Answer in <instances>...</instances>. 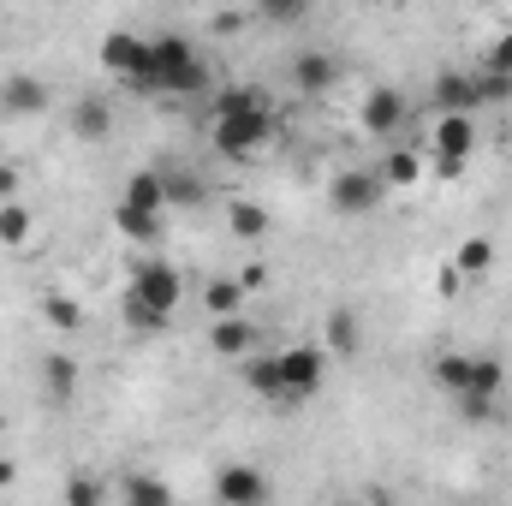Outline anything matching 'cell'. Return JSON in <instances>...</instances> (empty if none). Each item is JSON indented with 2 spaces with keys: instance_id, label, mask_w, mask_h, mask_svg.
Segmentation results:
<instances>
[{
  "instance_id": "7402d4cb",
  "label": "cell",
  "mask_w": 512,
  "mask_h": 506,
  "mask_svg": "<svg viewBox=\"0 0 512 506\" xmlns=\"http://www.w3.org/2000/svg\"><path fill=\"white\" fill-rule=\"evenodd\" d=\"M453 268H459L465 280H477V274H489V268H495V239H483V233H471V239H459V251H453Z\"/></svg>"
},
{
  "instance_id": "ac0fdd59",
  "label": "cell",
  "mask_w": 512,
  "mask_h": 506,
  "mask_svg": "<svg viewBox=\"0 0 512 506\" xmlns=\"http://www.w3.org/2000/svg\"><path fill=\"white\" fill-rule=\"evenodd\" d=\"M120 506H173V489H167L161 477H149V471H126Z\"/></svg>"
},
{
  "instance_id": "44dd1931",
  "label": "cell",
  "mask_w": 512,
  "mask_h": 506,
  "mask_svg": "<svg viewBox=\"0 0 512 506\" xmlns=\"http://www.w3.org/2000/svg\"><path fill=\"white\" fill-rule=\"evenodd\" d=\"M161 221H167V215H149V209H126V203H114V227L126 233L131 245H155V239H161Z\"/></svg>"
},
{
  "instance_id": "6da1fadb",
  "label": "cell",
  "mask_w": 512,
  "mask_h": 506,
  "mask_svg": "<svg viewBox=\"0 0 512 506\" xmlns=\"http://www.w3.org/2000/svg\"><path fill=\"white\" fill-rule=\"evenodd\" d=\"M143 90H155V96H203L209 90V60L197 54V42L191 36H149V78H143Z\"/></svg>"
},
{
  "instance_id": "cb8c5ba5",
  "label": "cell",
  "mask_w": 512,
  "mask_h": 506,
  "mask_svg": "<svg viewBox=\"0 0 512 506\" xmlns=\"http://www.w3.org/2000/svg\"><path fill=\"white\" fill-rule=\"evenodd\" d=\"M42 322H48L54 334H78V328H84V304L66 298V292H48V298H42Z\"/></svg>"
},
{
  "instance_id": "d6986e66",
  "label": "cell",
  "mask_w": 512,
  "mask_h": 506,
  "mask_svg": "<svg viewBox=\"0 0 512 506\" xmlns=\"http://www.w3.org/2000/svg\"><path fill=\"white\" fill-rule=\"evenodd\" d=\"M501 387H507V364L501 358H471V387L459 393V399H501Z\"/></svg>"
},
{
  "instance_id": "8d00e7d4",
  "label": "cell",
  "mask_w": 512,
  "mask_h": 506,
  "mask_svg": "<svg viewBox=\"0 0 512 506\" xmlns=\"http://www.w3.org/2000/svg\"><path fill=\"white\" fill-rule=\"evenodd\" d=\"M262 18H274V24H298L304 6H262Z\"/></svg>"
},
{
  "instance_id": "484cf974",
  "label": "cell",
  "mask_w": 512,
  "mask_h": 506,
  "mask_svg": "<svg viewBox=\"0 0 512 506\" xmlns=\"http://www.w3.org/2000/svg\"><path fill=\"white\" fill-rule=\"evenodd\" d=\"M423 179V161L411 155V149H387V161H382V185L387 191H411Z\"/></svg>"
},
{
  "instance_id": "e575fe53",
  "label": "cell",
  "mask_w": 512,
  "mask_h": 506,
  "mask_svg": "<svg viewBox=\"0 0 512 506\" xmlns=\"http://www.w3.org/2000/svg\"><path fill=\"white\" fill-rule=\"evenodd\" d=\"M435 286H441V298H459V292H465V274H459L453 262H441V268H435Z\"/></svg>"
},
{
  "instance_id": "d590c367",
  "label": "cell",
  "mask_w": 512,
  "mask_h": 506,
  "mask_svg": "<svg viewBox=\"0 0 512 506\" xmlns=\"http://www.w3.org/2000/svg\"><path fill=\"white\" fill-rule=\"evenodd\" d=\"M233 280H239V292L251 298V292H262V286H268V268H262V262H251V268H239Z\"/></svg>"
},
{
  "instance_id": "836d02e7",
  "label": "cell",
  "mask_w": 512,
  "mask_h": 506,
  "mask_svg": "<svg viewBox=\"0 0 512 506\" xmlns=\"http://www.w3.org/2000/svg\"><path fill=\"white\" fill-rule=\"evenodd\" d=\"M18 191H24V173H18L12 161H0V209H6V203H18Z\"/></svg>"
},
{
  "instance_id": "83f0119b",
  "label": "cell",
  "mask_w": 512,
  "mask_h": 506,
  "mask_svg": "<svg viewBox=\"0 0 512 506\" xmlns=\"http://www.w3.org/2000/svg\"><path fill=\"white\" fill-rule=\"evenodd\" d=\"M42 387H48V399H72V387H78V364H72L66 352H48V358H42Z\"/></svg>"
},
{
  "instance_id": "60d3db41",
  "label": "cell",
  "mask_w": 512,
  "mask_h": 506,
  "mask_svg": "<svg viewBox=\"0 0 512 506\" xmlns=\"http://www.w3.org/2000/svg\"><path fill=\"white\" fill-rule=\"evenodd\" d=\"M0 441H6V411H0Z\"/></svg>"
},
{
  "instance_id": "ab89813d",
  "label": "cell",
  "mask_w": 512,
  "mask_h": 506,
  "mask_svg": "<svg viewBox=\"0 0 512 506\" xmlns=\"http://www.w3.org/2000/svg\"><path fill=\"white\" fill-rule=\"evenodd\" d=\"M358 506H393V501H387V495H364Z\"/></svg>"
},
{
  "instance_id": "52a82bcc",
  "label": "cell",
  "mask_w": 512,
  "mask_h": 506,
  "mask_svg": "<svg viewBox=\"0 0 512 506\" xmlns=\"http://www.w3.org/2000/svg\"><path fill=\"white\" fill-rule=\"evenodd\" d=\"M215 501L221 506H268V477L256 465H245V459H233V465L215 471Z\"/></svg>"
},
{
  "instance_id": "e0dca14e",
  "label": "cell",
  "mask_w": 512,
  "mask_h": 506,
  "mask_svg": "<svg viewBox=\"0 0 512 506\" xmlns=\"http://www.w3.org/2000/svg\"><path fill=\"white\" fill-rule=\"evenodd\" d=\"M245 387L262 393V399H286V387H280V352H251L245 358Z\"/></svg>"
},
{
  "instance_id": "603a6c76",
  "label": "cell",
  "mask_w": 512,
  "mask_h": 506,
  "mask_svg": "<svg viewBox=\"0 0 512 506\" xmlns=\"http://www.w3.org/2000/svg\"><path fill=\"white\" fill-rule=\"evenodd\" d=\"M203 304H209V322H221V316H245V292H239L233 274H227V280H209V286H203Z\"/></svg>"
},
{
  "instance_id": "9a60e30c",
  "label": "cell",
  "mask_w": 512,
  "mask_h": 506,
  "mask_svg": "<svg viewBox=\"0 0 512 506\" xmlns=\"http://www.w3.org/2000/svg\"><path fill=\"white\" fill-rule=\"evenodd\" d=\"M0 108H6V114H42V108H48V84L30 78V72H18V78H6V90H0Z\"/></svg>"
},
{
  "instance_id": "f1b7e54d",
  "label": "cell",
  "mask_w": 512,
  "mask_h": 506,
  "mask_svg": "<svg viewBox=\"0 0 512 506\" xmlns=\"http://www.w3.org/2000/svg\"><path fill=\"white\" fill-rule=\"evenodd\" d=\"M429 376H435V387H447V393H453V399H459V393H465V387H471V358H465V352H441V358H435V370H429Z\"/></svg>"
},
{
  "instance_id": "f35d334b",
  "label": "cell",
  "mask_w": 512,
  "mask_h": 506,
  "mask_svg": "<svg viewBox=\"0 0 512 506\" xmlns=\"http://www.w3.org/2000/svg\"><path fill=\"white\" fill-rule=\"evenodd\" d=\"M12 477H18V465H12V459H0V489H12Z\"/></svg>"
},
{
  "instance_id": "d6a6232c",
  "label": "cell",
  "mask_w": 512,
  "mask_h": 506,
  "mask_svg": "<svg viewBox=\"0 0 512 506\" xmlns=\"http://www.w3.org/2000/svg\"><path fill=\"white\" fill-rule=\"evenodd\" d=\"M66 506H102V483H96L90 471L66 477Z\"/></svg>"
},
{
  "instance_id": "2e32d148",
  "label": "cell",
  "mask_w": 512,
  "mask_h": 506,
  "mask_svg": "<svg viewBox=\"0 0 512 506\" xmlns=\"http://www.w3.org/2000/svg\"><path fill=\"white\" fill-rule=\"evenodd\" d=\"M126 209H149V215H167V191H161V173L155 167H143V173H131L126 179V197H120Z\"/></svg>"
},
{
  "instance_id": "8fae6325",
  "label": "cell",
  "mask_w": 512,
  "mask_h": 506,
  "mask_svg": "<svg viewBox=\"0 0 512 506\" xmlns=\"http://www.w3.org/2000/svg\"><path fill=\"white\" fill-rule=\"evenodd\" d=\"M334 78H340V60H334L328 48H304V54L292 60V84H298L304 96H328Z\"/></svg>"
},
{
  "instance_id": "ba28073f",
  "label": "cell",
  "mask_w": 512,
  "mask_h": 506,
  "mask_svg": "<svg viewBox=\"0 0 512 506\" xmlns=\"http://www.w3.org/2000/svg\"><path fill=\"white\" fill-rule=\"evenodd\" d=\"M66 126H72V137H78V143H102V137H114V96H96V90L72 96Z\"/></svg>"
},
{
  "instance_id": "9c48e42d",
  "label": "cell",
  "mask_w": 512,
  "mask_h": 506,
  "mask_svg": "<svg viewBox=\"0 0 512 506\" xmlns=\"http://www.w3.org/2000/svg\"><path fill=\"white\" fill-rule=\"evenodd\" d=\"M358 126L370 131V137H399V126H405V96L387 90V84L364 90V102H358Z\"/></svg>"
},
{
  "instance_id": "30bf717a",
  "label": "cell",
  "mask_w": 512,
  "mask_h": 506,
  "mask_svg": "<svg viewBox=\"0 0 512 506\" xmlns=\"http://www.w3.org/2000/svg\"><path fill=\"white\" fill-rule=\"evenodd\" d=\"M209 352L215 358H251V352H262V334H256L251 316H221V322H209Z\"/></svg>"
},
{
  "instance_id": "d4e9b609",
  "label": "cell",
  "mask_w": 512,
  "mask_h": 506,
  "mask_svg": "<svg viewBox=\"0 0 512 506\" xmlns=\"http://www.w3.org/2000/svg\"><path fill=\"white\" fill-rule=\"evenodd\" d=\"M227 227H233V239H262L268 233V209L251 203V197H233L227 203Z\"/></svg>"
},
{
  "instance_id": "4dcf8cb0",
  "label": "cell",
  "mask_w": 512,
  "mask_h": 506,
  "mask_svg": "<svg viewBox=\"0 0 512 506\" xmlns=\"http://www.w3.org/2000/svg\"><path fill=\"white\" fill-rule=\"evenodd\" d=\"M126 328H131V334H167V328H173V316H161V310L137 304V298L126 292Z\"/></svg>"
},
{
  "instance_id": "f546056e",
  "label": "cell",
  "mask_w": 512,
  "mask_h": 506,
  "mask_svg": "<svg viewBox=\"0 0 512 506\" xmlns=\"http://www.w3.org/2000/svg\"><path fill=\"white\" fill-rule=\"evenodd\" d=\"M30 227H36V221H30V209H24V203H6V209H0V245H6V251L30 245Z\"/></svg>"
},
{
  "instance_id": "7a4b0ae2",
  "label": "cell",
  "mask_w": 512,
  "mask_h": 506,
  "mask_svg": "<svg viewBox=\"0 0 512 506\" xmlns=\"http://www.w3.org/2000/svg\"><path fill=\"white\" fill-rule=\"evenodd\" d=\"M209 143H215V155H227V161H256V155L274 143V114L262 108V114L209 120Z\"/></svg>"
},
{
  "instance_id": "3957f363",
  "label": "cell",
  "mask_w": 512,
  "mask_h": 506,
  "mask_svg": "<svg viewBox=\"0 0 512 506\" xmlns=\"http://www.w3.org/2000/svg\"><path fill=\"white\" fill-rule=\"evenodd\" d=\"M328 381V352L322 346H286L280 352V387L286 399H316Z\"/></svg>"
},
{
  "instance_id": "ffe728a7",
  "label": "cell",
  "mask_w": 512,
  "mask_h": 506,
  "mask_svg": "<svg viewBox=\"0 0 512 506\" xmlns=\"http://www.w3.org/2000/svg\"><path fill=\"white\" fill-rule=\"evenodd\" d=\"M268 102H262V90L256 84H227L221 96H215V108H209V120H233V114H262Z\"/></svg>"
},
{
  "instance_id": "7c38bea8",
  "label": "cell",
  "mask_w": 512,
  "mask_h": 506,
  "mask_svg": "<svg viewBox=\"0 0 512 506\" xmlns=\"http://www.w3.org/2000/svg\"><path fill=\"white\" fill-rule=\"evenodd\" d=\"M322 352H340V358H358V346H364V316L352 310V304H334L328 310V322H322Z\"/></svg>"
},
{
  "instance_id": "4316f807",
  "label": "cell",
  "mask_w": 512,
  "mask_h": 506,
  "mask_svg": "<svg viewBox=\"0 0 512 506\" xmlns=\"http://www.w3.org/2000/svg\"><path fill=\"white\" fill-rule=\"evenodd\" d=\"M155 173H161V191H167V203H197V197H203V179H197L191 167H173V161H161Z\"/></svg>"
},
{
  "instance_id": "8992f818",
  "label": "cell",
  "mask_w": 512,
  "mask_h": 506,
  "mask_svg": "<svg viewBox=\"0 0 512 506\" xmlns=\"http://www.w3.org/2000/svg\"><path fill=\"white\" fill-rule=\"evenodd\" d=\"M328 203H334V215H370V209H382L387 203V185L382 173H340L334 185H328Z\"/></svg>"
},
{
  "instance_id": "5bb4252c",
  "label": "cell",
  "mask_w": 512,
  "mask_h": 506,
  "mask_svg": "<svg viewBox=\"0 0 512 506\" xmlns=\"http://www.w3.org/2000/svg\"><path fill=\"white\" fill-rule=\"evenodd\" d=\"M477 102H483L477 78H465V72H441V78H435V114H465V120H471Z\"/></svg>"
},
{
  "instance_id": "1f68e13d",
  "label": "cell",
  "mask_w": 512,
  "mask_h": 506,
  "mask_svg": "<svg viewBox=\"0 0 512 506\" xmlns=\"http://www.w3.org/2000/svg\"><path fill=\"white\" fill-rule=\"evenodd\" d=\"M483 72H495V78H512V30H501V36L483 48Z\"/></svg>"
},
{
  "instance_id": "74e56055",
  "label": "cell",
  "mask_w": 512,
  "mask_h": 506,
  "mask_svg": "<svg viewBox=\"0 0 512 506\" xmlns=\"http://www.w3.org/2000/svg\"><path fill=\"white\" fill-rule=\"evenodd\" d=\"M459 405H465V417H477V423H483V417H495V405H489V399H459Z\"/></svg>"
},
{
  "instance_id": "b9f144b4",
  "label": "cell",
  "mask_w": 512,
  "mask_h": 506,
  "mask_svg": "<svg viewBox=\"0 0 512 506\" xmlns=\"http://www.w3.org/2000/svg\"><path fill=\"white\" fill-rule=\"evenodd\" d=\"M507 143H512V137H507Z\"/></svg>"
},
{
  "instance_id": "5b68a950",
  "label": "cell",
  "mask_w": 512,
  "mask_h": 506,
  "mask_svg": "<svg viewBox=\"0 0 512 506\" xmlns=\"http://www.w3.org/2000/svg\"><path fill=\"white\" fill-rule=\"evenodd\" d=\"M102 66L114 72V78H126L143 90V78H149V36H137V30H108L102 36Z\"/></svg>"
},
{
  "instance_id": "277c9868",
  "label": "cell",
  "mask_w": 512,
  "mask_h": 506,
  "mask_svg": "<svg viewBox=\"0 0 512 506\" xmlns=\"http://www.w3.org/2000/svg\"><path fill=\"white\" fill-rule=\"evenodd\" d=\"M126 292L137 298V304H149V310L173 316V310H179V292H185V274H179L173 262H143V268L131 274Z\"/></svg>"
},
{
  "instance_id": "4fadbf2b",
  "label": "cell",
  "mask_w": 512,
  "mask_h": 506,
  "mask_svg": "<svg viewBox=\"0 0 512 506\" xmlns=\"http://www.w3.org/2000/svg\"><path fill=\"white\" fill-rule=\"evenodd\" d=\"M429 143H435V161H453V167H465V155H471V143H477V126H471L465 114H441Z\"/></svg>"
}]
</instances>
